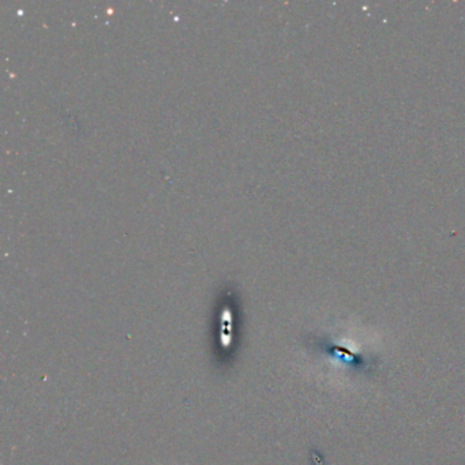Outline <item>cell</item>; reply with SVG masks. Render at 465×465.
Listing matches in <instances>:
<instances>
[{
	"label": "cell",
	"instance_id": "1",
	"mask_svg": "<svg viewBox=\"0 0 465 465\" xmlns=\"http://www.w3.org/2000/svg\"><path fill=\"white\" fill-rule=\"evenodd\" d=\"M158 465H163V464H158Z\"/></svg>",
	"mask_w": 465,
	"mask_h": 465
}]
</instances>
